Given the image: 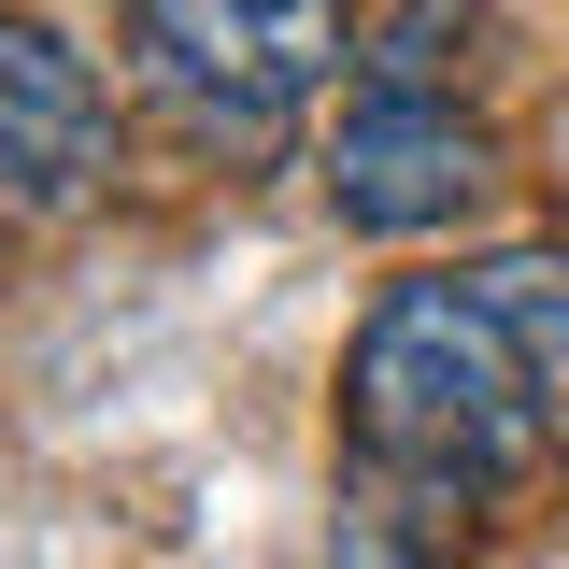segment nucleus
Instances as JSON below:
<instances>
[{
    "label": "nucleus",
    "mask_w": 569,
    "mask_h": 569,
    "mask_svg": "<svg viewBox=\"0 0 569 569\" xmlns=\"http://www.w3.org/2000/svg\"><path fill=\"white\" fill-rule=\"evenodd\" d=\"M342 441H356V470L498 498L556 427H541V385H527V342L498 328V299L441 271V284L370 299V328L342 356Z\"/></svg>",
    "instance_id": "f257e3e1"
},
{
    "label": "nucleus",
    "mask_w": 569,
    "mask_h": 569,
    "mask_svg": "<svg viewBox=\"0 0 569 569\" xmlns=\"http://www.w3.org/2000/svg\"><path fill=\"white\" fill-rule=\"evenodd\" d=\"M342 58V0H129V71L200 142H284Z\"/></svg>",
    "instance_id": "f03ea898"
},
{
    "label": "nucleus",
    "mask_w": 569,
    "mask_h": 569,
    "mask_svg": "<svg viewBox=\"0 0 569 569\" xmlns=\"http://www.w3.org/2000/svg\"><path fill=\"white\" fill-rule=\"evenodd\" d=\"M498 186V142L485 114H456V100H427V86H370L328 142V200L342 228L370 242H427V228H456V213H485Z\"/></svg>",
    "instance_id": "7ed1b4c3"
},
{
    "label": "nucleus",
    "mask_w": 569,
    "mask_h": 569,
    "mask_svg": "<svg viewBox=\"0 0 569 569\" xmlns=\"http://www.w3.org/2000/svg\"><path fill=\"white\" fill-rule=\"evenodd\" d=\"M114 171V100L43 14H0V213H71Z\"/></svg>",
    "instance_id": "20e7f679"
},
{
    "label": "nucleus",
    "mask_w": 569,
    "mask_h": 569,
    "mask_svg": "<svg viewBox=\"0 0 569 569\" xmlns=\"http://www.w3.org/2000/svg\"><path fill=\"white\" fill-rule=\"evenodd\" d=\"M470 284L498 299V328L527 342V385H541V427H556V456H569V257H485Z\"/></svg>",
    "instance_id": "39448f33"
}]
</instances>
